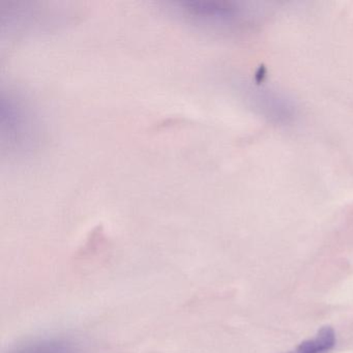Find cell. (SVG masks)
<instances>
[{
    "mask_svg": "<svg viewBox=\"0 0 353 353\" xmlns=\"http://www.w3.org/2000/svg\"><path fill=\"white\" fill-rule=\"evenodd\" d=\"M336 345V332L330 326H324L312 338L301 342L296 348L287 353H327Z\"/></svg>",
    "mask_w": 353,
    "mask_h": 353,
    "instance_id": "2",
    "label": "cell"
},
{
    "mask_svg": "<svg viewBox=\"0 0 353 353\" xmlns=\"http://www.w3.org/2000/svg\"><path fill=\"white\" fill-rule=\"evenodd\" d=\"M9 353H88L80 345L61 336H44L18 344Z\"/></svg>",
    "mask_w": 353,
    "mask_h": 353,
    "instance_id": "1",
    "label": "cell"
}]
</instances>
